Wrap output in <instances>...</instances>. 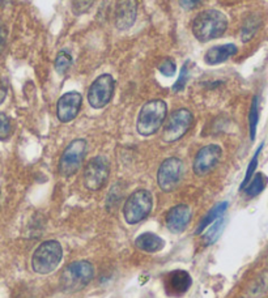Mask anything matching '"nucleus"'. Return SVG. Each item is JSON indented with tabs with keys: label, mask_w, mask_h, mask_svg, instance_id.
Instances as JSON below:
<instances>
[{
	"label": "nucleus",
	"mask_w": 268,
	"mask_h": 298,
	"mask_svg": "<svg viewBox=\"0 0 268 298\" xmlns=\"http://www.w3.org/2000/svg\"><path fill=\"white\" fill-rule=\"evenodd\" d=\"M228 28L227 16L217 10H207L194 19L193 33L200 42L220 38Z\"/></svg>",
	"instance_id": "1"
},
{
	"label": "nucleus",
	"mask_w": 268,
	"mask_h": 298,
	"mask_svg": "<svg viewBox=\"0 0 268 298\" xmlns=\"http://www.w3.org/2000/svg\"><path fill=\"white\" fill-rule=\"evenodd\" d=\"M95 277V268L86 261H76L60 273V288L66 293L79 292L85 288Z\"/></svg>",
	"instance_id": "2"
},
{
	"label": "nucleus",
	"mask_w": 268,
	"mask_h": 298,
	"mask_svg": "<svg viewBox=\"0 0 268 298\" xmlns=\"http://www.w3.org/2000/svg\"><path fill=\"white\" fill-rule=\"evenodd\" d=\"M167 114L166 102L162 100H152L143 105L140 110L136 129L142 136H151L164 124Z\"/></svg>",
	"instance_id": "3"
},
{
	"label": "nucleus",
	"mask_w": 268,
	"mask_h": 298,
	"mask_svg": "<svg viewBox=\"0 0 268 298\" xmlns=\"http://www.w3.org/2000/svg\"><path fill=\"white\" fill-rule=\"evenodd\" d=\"M63 257V248L58 241H44L35 248L32 257V268L35 273L48 275L54 272Z\"/></svg>",
	"instance_id": "4"
},
{
	"label": "nucleus",
	"mask_w": 268,
	"mask_h": 298,
	"mask_svg": "<svg viewBox=\"0 0 268 298\" xmlns=\"http://www.w3.org/2000/svg\"><path fill=\"white\" fill-rule=\"evenodd\" d=\"M153 207V198L148 190H136L123 205V217L127 224H138L147 219Z\"/></svg>",
	"instance_id": "5"
},
{
	"label": "nucleus",
	"mask_w": 268,
	"mask_h": 298,
	"mask_svg": "<svg viewBox=\"0 0 268 298\" xmlns=\"http://www.w3.org/2000/svg\"><path fill=\"white\" fill-rule=\"evenodd\" d=\"M194 123L193 113L187 109H178L170 114L165 123L162 140L165 143H174L186 135Z\"/></svg>",
	"instance_id": "6"
},
{
	"label": "nucleus",
	"mask_w": 268,
	"mask_h": 298,
	"mask_svg": "<svg viewBox=\"0 0 268 298\" xmlns=\"http://www.w3.org/2000/svg\"><path fill=\"white\" fill-rule=\"evenodd\" d=\"M86 153V141L84 139H76L71 141L68 147L64 149L59 161L60 176L72 177L81 167L82 160Z\"/></svg>",
	"instance_id": "7"
},
{
	"label": "nucleus",
	"mask_w": 268,
	"mask_h": 298,
	"mask_svg": "<svg viewBox=\"0 0 268 298\" xmlns=\"http://www.w3.org/2000/svg\"><path fill=\"white\" fill-rule=\"evenodd\" d=\"M110 174V163L106 157L97 156L86 163L84 169V186L91 191H98L106 185Z\"/></svg>",
	"instance_id": "8"
},
{
	"label": "nucleus",
	"mask_w": 268,
	"mask_h": 298,
	"mask_svg": "<svg viewBox=\"0 0 268 298\" xmlns=\"http://www.w3.org/2000/svg\"><path fill=\"white\" fill-rule=\"evenodd\" d=\"M183 162L177 157H169L161 163L157 172V183L165 192H170L180 186L183 177Z\"/></svg>",
	"instance_id": "9"
},
{
	"label": "nucleus",
	"mask_w": 268,
	"mask_h": 298,
	"mask_svg": "<svg viewBox=\"0 0 268 298\" xmlns=\"http://www.w3.org/2000/svg\"><path fill=\"white\" fill-rule=\"evenodd\" d=\"M114 88H115V81H114L113 76L109 73L98 76L95 81L92 82L91 88H89V105L95 109H102L106 106L113 98Z\"/></svg>",
	"instance_id": "10"
},
{
	"label": "nucleus",
	"mask_w": 268,
	"mask_h": 298,
	"mask_svg": "<svg viewBox=\"0 0 268 298\" xmlns=\"http://www.w3.org/2000/svg\"><path fill=\"white\" fill-rule=\"evenodd\" d=\"M221 154H222V151L218 145L209 144L203 147L196 153L195 160H194V173L199 177H204L209 174L214 167L217 166Z\"/></svg>",
	"instance_id": "11"
},
{
	"label": "nucleus",
	"mask_w": 268,
	"mask_h": 298,
	"mask_svg": "<svg viewBox=\"0 0 268 298\" xmlns=\"http://www.w3.org/2000/svg\"><path fill=\"white\" fill-rule=\"evenodd\" d=\"M82 97L77 92H68L59 98L57 105L58 119L62 123H68L73 120L81 109Z\"/></svg>",
	"instance_id": "12"
},
{
	"label": "nucleus",
	"mask_w": 268,
	"mask_h": 298,
	"mask_svg": "<svg viewBox=\"0 0 268 298\" xmlns=\"http://www.w3.org/2000/svg\"><path fill=\"white\" fill-rule=\"evenodd\" d=\"M138 16V0H117L114 8V24L119 30H128Z\"/></svg>",
	"instance_id": "13"
},
{
	"label": "nucleus",
	"mask_w": 268,
	"mask_h": 298,
	"mask_svg": "<svg viewBox=\"0 0 268 298\" xmlns=\"http://www.w3.org/2000/svg\"><path fill=\"white\" fill-rule=\"evenodd\" d=\"M191 221V209L186 204H178L166 215V228L174 234H181L186 230Z\"/></svg>",
	"instance_id": "14"
},
{
	"label": "nucleus",
	"mask_w": 268,
	"mask_h": 298,
	"mask_svg": "<svg viewBox=\"0 0 268 298\" xmlns=\"http://www.w3.org/2000/svg\"><path fill=\"white\" fill-rule=\"evenodd\" d=\"M191 277L186 271H174L167 275L165 288L166 292L171 295H182L187 292L191 286Z\"/></svg>",
	"instance_id": "15"
},
{
	"label": "nucleus",
	"mask_w": 268,
	"mask_h": 298,
	"mask_svg": "<svg viewBox=\"0 0 268 298\" xmlns=\"http://www.w3.org/2000/svg\"><path fill=\"white\" fill-rule=\"evenodd\" d=\"M238 51L236 45L227 44L220 45V46L211 47L204 55V62L209 66H216V64H221V63L227 62L228 59H231L234 57Z\"/></svg>",
	"instance_id": "16"
},
{
	"label": "nucleus",
	"mask_w": 268,
	"mask_h": 298,
	"mask_svg": "<svg viewBox=\"0 0 268 298\" xmlns=\"http://www.w3.org/2000/svg\"><path fill=\"white\" fill-rule=\"evenodd\" d=\"M135 246L144 252H158L165 247V241L155 233H143L135 239Z\"/></svg>",
	"instance_id": "17"
},
{
	"label": "nucleus",
	"mask_w": 268,
	"mask_h": 298,
	"mask_svg": "<svg viewBox=\"0 0 268 298\" xmlns=\"http://www.w3.org/2000/svg\"><path fill=\"white\" fill-rule=\"evenodd\" d=\"M228 207H229V203H228V201H222V203L216 204L213 208H211L208 214L205 215L204 219H203L202 221H200V224H199L198 229L195 230L196 234H202V233L207 229V226L211 225L214 220H217V219H220V217L224 216L225 212H227V209H228Z\"/></svg>",
	"instance_id": "18"
},
{
	"label": "nucleus",
	"mask_w": 268,
	"mask_h": 298,
	"mask_svg": "<svg viewBox=\"0 0 268 298\" xmlns=\"http://www.w3.org/2000/svg\"><path fill=\"white\" fill-rule=\"evenodd\" d=\"M260 25H262V20L259 19L258 16L251 15L250 17H247L245 22H243L242 30H241V39H242V42H249L255 35Z\"/></svg>",
	"instance_id": "19"
},
{
	"label": "nucleus",
	"mask_w": 268,
	"mask_h": 298,
	"mask_svg": "<svg viewBox=\"0 0 268 298\" xmlns=\"http://www.w3.org/2000/svg\"><path fill=\"white\" fill-rule=\"evenodd\" d=\"M265 183H267V178L263 176L262 173H258L254 176V178H251L247 186L243 190H245V194L249 196V198H254V196H258L260 192L265 188Z\"/></svg>",
	"instance_id": "20"
},
{
	"label": "nucleus",
	"mask_w": 268,
	"mask_h": 298,
	"mask_svg": "<svg viewBox=\"0 0 268 298\" xmlns=\"http://www.w3.org/2000/svg\"><path fill=\"white\" fill-rule=\"evenodd\" d=\"M224 226H225V219L224 216L220 217V219L214 220L213 223L209 225V229L205 232L204 234V241L207 245H212V243H214V242L217 241L218 237L221 235V233H222V230H224Z\"/></svg>",
	"instance_id": "21"
},
{
	"label": "nucleus",
	"mask_w": 268,
	"mask_h": 298,
	"mask_svg": "<svg viewBox=\"0 0 268 298\" xmlns=\"http://www.w3.org/2000/svg\"><path fill=\"white\" fill-rule=\"evenodd\" d=\"M259 122V100L258 97L252 98L251 107L249 111V130H250V139L252 141L255 140L256 129H258Z\"/></svg>",
	"instance_id": "22"
},
{
	"label": "nucleus",
	"mask_w": 268,
	"mask_h": 298,
	"mask_svg": "<svg viewBox=\"0 0 268 298\" xmlns=\"http://www.w3.org/2000/svg\"><path fill=\"white\" fill-rule=\"evenodd\" d=\"M71 66H72V55L67 50H62L55 58V69H57V72H67Z\"/></svg>",
	"instance_id": "23"
},
{
	"label": "nucleus",
	"mask_w": 268,
	"mask_h": 298,
	"mask_svg": "<svg viewBox=\"0 0 268 298\" xmlns=\"http://www.w3.org/2000/svg\"><path fill=\"white\" fill-rule=\"evenodd\" d=\"M262 149H263V144H260V145H259L258 149H256V152H255V154H254V157H252V158H251V161H250L249 166H247V170H246V174H245V178H243L242 183H241V186H240L241 191H242L243 188L246 187L247 183H249L250 181H251L252 177H254V173H255L256 166H258L259 154H260Z\"/></svg>",
	"instance_id": "24"
},
{
	"label": "nucleus",
	"mask_w": 268,
	"mask_h": 298,
	"mask_svg": "<svg viewBox=\"0 0 268 298\" xmlns=\"http://www.w3.org/2000/svg\"><path fill=\"white\" fill-rule=\"evenodd\" d=\"M95 0H72V12L76 16H81L91 10Z\"/></svg>",
	"instance_id": "25"
},
{
	"label": "nucleus",
	"mask_w": 268,
	"mask_h": 298,
	"mask_svg": "<svg viewBox=\"0 0 268 298\" xmlns=\"http://www.w3.org/2000/svg\"><path fill=\"white\" fill-rule=\"evenodd\" d=\"M12 132V124L8 115L0 113V140H7Z\"/></svg>",
	"instance_id": "26"
},
{
	"label": "nucleus",
	"mask_w": 268,
	"mask_h": 298,
	"mask_svg": "<svg viewBox=\"0 0 268 298\" xmlns=\"http://www.w3.org/2000/svg\"><path fill=\"white\" fill-rule=\"evenodd\" d=\"M158 71H160L162 75L167 76V77H170V76L175 75V71H177V66H175V63L173 62L171 59L166 58L162 62L158 64Z\"/></svg>",
	"instance_id": "27"
},
{
	"label": "nucleus",
	"mask_w": 268,
	"mask_h": 298,
	"mask_svg": "<svg viewBox=\"0 0 268 298\" xmlns=\"http://www.w3.org/2000/svg\"><path fill=\"white\" fill-rule=\"evenodd\" d=\"M189 76H190V71H189V63H186L185 66L182 67V71H181V75L178 77V80L175 81V84L173 85V91L174 92H181L185 87H186L187 81H189Z\"/></svg>",
	"instance_id": "28"
},
{
	"label": "nucleus",
	"mask_w": 268,
	"mask_h": 298,
	"mask_svg": "<svg viewBox=\"0 0 268 298\" xmlns=\"http://www.w3.org/2000/svg\"><path fill=\"white\" fill-rule=\"evenodd\" d=\"M204 0H180V4L183 10L186 11H193L195 8H198L199 6H202V3Z\"/></svg>",
	"instance_id": "29"
},
{
	"label": "nucleus",
	"mask_w": 268,
	"mask_h": 298,
	"mask_svg": "<svg viewBox=\"0 0 268 298\" xmlns=\"http://www.w3.org/2000/svg\"><path fill=\"white\" fill-rule=\"evenodd\" d=\"M7 85L3 81H0V105L3 104L7 97Z\"/></svg>",
	"instance_id": "30"
},
{
	"label": "nucleus",
	"mask_w": 268,
	"mask_h": 298,
	"mask_svg": "<svg viewBox=\"0 0 268 298\" xmlns=\"http://www.w3.org/2000/svg\"><path fill=\"white\" fill-rule=\"evenodd\" d=\"M6 29H4L3 25H0V51L4 47V44H6Z\"/></svg>",
	"instance_id": "31"
},
{
	"label": "nucleus",
	"mask_w": 268,
	"mask_h": 298,
	"mask_svg": "<svg viewBox=\"0 0 268 298\" xmlns=\"http://www.w3.org/2000/svg\"><path fill=\"white\" fill-rule=\"evenodd\" d=\"M8 0H0V3H7Z\"/></svg>",
	"instance_id": "32"
}]
</instances>
